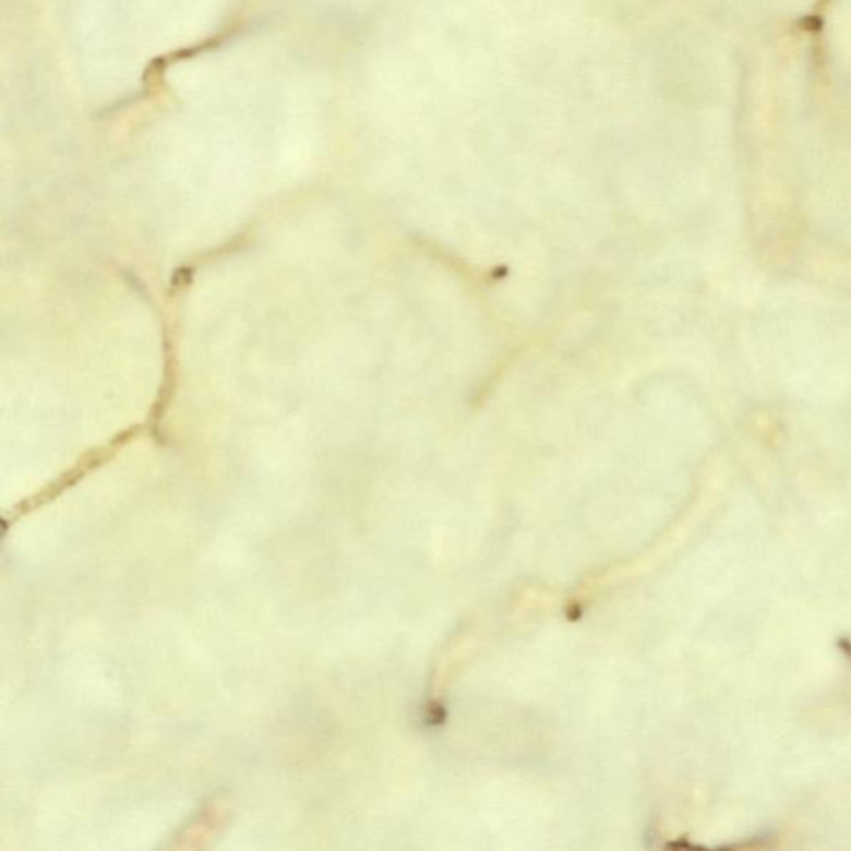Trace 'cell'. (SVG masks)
<instances>
[{
  "label": "cell",
  "mask_w": 851,
  "mask_h": 851,
  "mask_svg": "<svg viewBox=\"0 0 851 851\" xmlns=\"http://www.w3.org/2000/svg\"><path fill=\"white\" fill-rule=\"evenodd\" d=\"M224 808H220L218 802L208 803L200 810L195 820L190 822L189 827L182 831L179 840H183L180 847H190V841L195 840L202 843L209 835L215 834V828L224 822Z\"/></svg>",
  "instance_id": "obj_1"
}]
</instances>
